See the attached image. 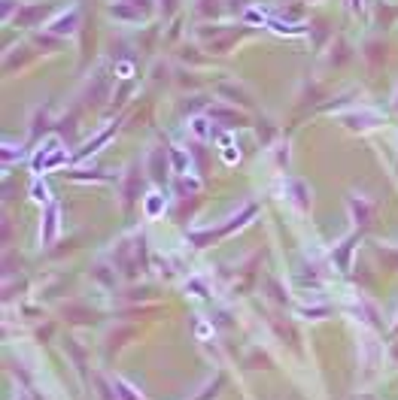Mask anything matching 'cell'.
Masks as SVG:
<instances>
[{
    "instance_id": "4",
    "label": "cell",
    "mask_w": 398,
    "mask_h": 400,
    "mask_svg": "<svg viewBox=\"0 0 398 400\" xmlns=\"http://www.w3.org/2000/svg\"><path fill=\"white\" fill-rule=\"evenodd\" d=\"M116 388H119V397H122V400H143V397L134 392V388L125 382V379H116Z\"/></svg>"
},
{
    "instance_id": "2",
    "label": "cell",
    "mask_w": 398,
    "mask_h": 400,
    "mask_svg": "<svg viewBox=\"0 0 398 400\" xmlns=\"http://www.w3.org/2000/svg\"><path fill=\"white\" fill-rule=\"evenodd\" d=\"M149 173H152V176H156L158 182L168 179V158H165V152H161V149H156V152L149 155Z\"/></svg>"
},
{
    "instance_id": "5",
    "label": "cell",
    "mask_w": 398,
    "mask_h": 400,
    "mask_svg": "<svg viewBox=\"0 0 398 400\" xmlns=\"http://www.w3.org/2000/svg\"><path fill=\"white\" fill-rule=\"evenodd\" d=\"M43 13H46V6H34V9H28L25 16H16V22L18 25H28V22H34V18H40Z\"/></svg>"
},
{
    "instance_id": "6",
    "label": "cell",
    "mask_w": 398,
    "mask_h": 400,
    "mask_svg": "<svg viewBox=\"0 0 398 400\" xmlns=\"http://www.w3.org/2000/svg\"><path fill=\"white\" fill-rule=\"evenodd\" d=\"M98 388H100V397L104 400H119V397H113V392H110V385L104 382V379H98Z\"/></svg>"
},
{
    "instance_id": "1",
    "label": "cell",
    "mask_w": 398,
    "mask_h": 400,
    "mask_svg": "<svg viewBox=\"0 0 398 400\" xmlns=\"http://www.w3.org/2000/svg\"><path fill=\"white\" fill-rule=\"evenodd\" d=\"M350 212H353V219L359 224H368L371 215H374V207L368 200H362V198H350Z\"/></svg>"
},
{
    "instance_id": "3",
    "label": "cell",
    "mask_w": 398,
    "mask_h": 400,
    "mask_svg": "<svg viewBox=\"0 0 398 400\" xmlns=\"http://www.w3.org/2000/svg\"><path fill=\"white\" fill-rule=\"evenodd\" d=\"M210 119H219V121H228V128L234 125H247V119L238 116V112H231L226 107H216V109H210Z\"/></svg>"
},
{
    "instance_id": "7",
    "label": "cell",
    "mask_w": 398,
    "mask_h": 400,
    "mask_svg": "<svg viewBox=\"0 0 398 400\" xmlns=\"http://www.w3.org/2000/svg\"><path fill=\"white\" fill-rule=\"evenodd\" d=\"M362 400H371V397H362Z\"/></svg>"
}]
</instances>
